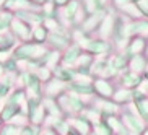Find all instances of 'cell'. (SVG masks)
I'll use <instances>...</instances> for the list:
<instances>
[{
  "instance_id": "13",
  "label": "cell",
  "mask_w": 148,
  "mask_h": 135,
  "mask_svg": "<svg viewBox=\"0 0 148 135\" xmlns=\"http://www.w3.org/2000/svg\"><path fill=\"white\" fill-rule=\"evenodd\" d=\"M135 5L138 7L140 13L143 15V18H145V16L148 18V0H138V2H137Z\"/></svg>"
},
{
  "instance_id": "1",
  "label": "cell",
  "mask_w": 148,
  "mask_h": 135,
  "mask_svg": "<svg viewBox=\"0 0 148 135\" xmlns=\"http://www.w3.org/2000/svg\"><path fill=\"white\" fill-rule=\"evenodd\" d=\"M121 121H122V124H124V127H125V130L129 132V134H137V135H140L142 132L145 130V127H147V124L142 121V117H140V116L129 112L127 109L122 112Z\"/></svg>"
},
{
  "instance_id": "8",
  "label": "cell",
  "mask_w": 148,
  "mask_h": 135,
  "mask_svg": "<svg viewBox=\"0 0 148 135\" xmlns=\"http://www.w3.org/2000/svg\"><path fill=\"white\" fill-rule=\"evenodd\" d=\"M122 13H125V15H129V16L134 20V21H138V20H143V15L140 13V10H138V7L135 3H127L125 7H122Z\"/></svg>"
},
{
  "instance_id": "7",
  "label": "cell",
  "mask_w": 148,
  "mask_h": 135,
  "mask_svg": "<svg viewBox=\"0 0 148 135\" xmlns=\"http://www.w3.org/2000/svg\"><path fill=\"white\" fill-rule=\"evenodd\" d=\"M134 104L138 111V116L142 117V121L148 125V98H140V99L134 101Z\"/></svg>"
},
{
  "instance_id": "15",
  "label": "cell",
  "mask_w": 148,
  "mask_h": 135,
  "mask_svg": "<svg viewBox=\"0 0 148 135\" xmlns=\"http://www.w3.org/2000/svg\"><path fill=\"white\" fill-rule=\"evenodd\" d=\"M98 132H99V134H96V135H112L111 129L106 125V122H101L99 125H98Z\"/></svg>"
},
{
  "instance_id": "20",
  "label": "cell",
  "mask_w": 148,
  "mask_h": 135,
  "mask_svg": "<svg viewBox=\"0 0 148 135\" xmlns=\"http://www.w3.org/2000/svg\"><path fill=\"white\" fill-rule=\"evenodd\" d=\"M95 135H96V134H95Z\"/></svg>"
},
{
  "instance_id": "10",
  "label": "cell",
  "mask_w": 148,
  "mask_h": 135,
  "mask_svg": "<svg viewBox=\"0 0 148 135\" xmlns=\"http://www.w3.org/2000/svg\"><path fill=\"white\" fill-rule=\"evenodd\" d=\"M111 64H112V67L119 72V70H122V69H125V67H129V57H127L125 54H119V56L116 57V59L111 62Z\"/></svg>"
},
{
  "instance_id": "5",
  "label": "cell",
  "mask_w": 148,
  "mask_h": 135,
  "mask_svg": "<svg viewBox=\"0 0 148 135\" xmlns=\"http://www.w3.org/2000/svg\"><path fill=\"white\" fill-rule=\"evenodd\" d=\"M112 101L116 104H129L134 101V90H127V88H121L117 91H114Z\"/></svg>"
},
{
  "instance_id": "4",
  "label": "cell",
  "mask_w": 148,
  "mask_h": 135,
  "mask_svg": "<svg viewBox=\"0 0 148 135\" xmlns=\"http://www.w3.org/2000/svg\"><path fill=\"white\" fill-rule=\"evenodd\" d=\"M121 82H122V85H124V88H127V90H137L140 82H142V77L134 73V72H130V70H127V72L122 73Z\"/></svg>"
},
{
  "instance_id": "18",
  "label": "cell",
  "mask_w": 148,
  "mask_h": 135,
  "mask_svg": "<svg viewBox=\"0 0 148 135\" xmlns=\"http://www.w3.org/2000/svg\"><path fill=\"white\" fill-rule=\"evenodd\" d=\"M140 135H148V125H147V127H145V130H143V132H142V134H140Z\"/></svg>"
},
{
  "instance_id": "17",
  "label": "cell",
  "mask_w": 148,
  "mask_h": 135,
  "mask_svg": "<svg viewBox=\"0 0 148 135\" xmlns=\"http://www.w3.org/2000/svg\"><path fill=\"white\" fill-rule=\"evenodd\" d=\"M145 78H148V64H147V69H145V73H143Z\"/></svg>"
},
{
  "instance_id": "12",
  "label": "cell",
  "mask_w": 148,
  "mask_h": 135,
  "mask_svg": "<svg viewBox=\"0 0 148 135\" xmlns=\"http://www.w3.org/2000/svg\"><path fill=\"white\" fill-rule=\"evenodd\" d=\"M90 49L93 52H104V51H108V44L103 42V41H95V42L90 44Z\"/></svg>"
},
{
  "instance_id": "11",
  "label": "cell",
  "mask_w": 148,
  "mask_h": 135,
  "mask_svg": "<svg viewBox=\"0 0 148 135\" xmlns=\"http://www.w3.org/2000/svg\"><path fill=\"white\" fill-rule=\"evenodd\" d=\"M103 29H101V34L104 36H109L112 34V29H114V23H112V16H106L104 20H103Z\"/></svg>"
},
{
  "instance_id": "9",
  "label": "cell",
  "mask_w": 148,
  "mask_h": 135,
  "mask_svg": "<svg viewBox=\"0 0 148 135\" xmlns=\"http://www.w3.org/2000/svg\"><path fill=\"white\" fill-rule=\"evenodd\" d=\"M103 20H104V12H103V10H98V12H95V13L91 15V18L85 23V28L90 31V29H93L96 25H99Z\"/></svg>"
},
{
  "instance_id": "19",
  "label": "cell",
  "mask_w": 148,
  "mask_h": 135,
  "mask_svg": "<svg viewBox=\"0 0 148 135\" xmlns=\"http://www.w3.org/2000/svg\"><path fill=\"white\" fill-rule=\"evenodd\" d=\"M145 54L148 56V41H147V49H145Z\"/></svg>"
},
{
  "instance_id": "2",
  "label": "cell",
  "mask_w": 148,
  "mask_h": 135,
  "mask_svg": "<svg viewBox=\"0 0 148 135\" xmlns=\"http://www.w3.org/2000/svg\"><path fill=\"white\" fill-rule=\"evenodd\" d=\"M145 49H147V39L140 38V36H134L129 39L127 47L124 49V54L130 59L134 56H142L145 52Z\"/></svg>"
},
{
  "instance_id": "3",
  "label": "cell",
  "mask_w": 148,
  "mask_h": 135,
  "mask_svg": "<svg viewBox=\"0 0 148 135\" xmlns=\"http://www.w3.org/2000/svg\"><path fill=\"white\" fill-rule=\"evenodd\" d=\"M147 64L148 62H147V57L145 56H134L129 59V70L137 75H140V77H143Z\"/></svg>"
},
{
  "instance_id": "14",
  "label": "cell",
  "mask_w": 148,
  "mask_h": 135,
  "mask_svg": "<svg viewBox=\"0 0 148 135\" xmlns=\"http://www.w3.org/2000/svg\"><path fill=\"white\" fill-rule=\"evenodd\" d=\"M142 95L145 96V98H148V78H145V77H142V82H140L138 88H137Z\"/></svg>"
},
{
  "instance_id": "16",
  "label": "cell",
  "mask_w": 148,
  "mask_h": 135,
  "mask_svg": "<svg viewBox=\"0 0 148 135\" xmlns=\"http://www.w3.org/2000/svg\"><path fill=\"white\" fill-rule=\"evenodd\" d=\"M114 3H116V7L122 8V7H125L127 3H134V0H114Z\"/></svg>"
},
{
  "instance_id": "6",
  "label": "cell",
  "mask_w": 148,
  "mask_h": 135,
  "mask_svg": "<svg viewBox=\"0 0 148 135\" xmlns=\"http://www.w3.org/2000/svg\"><path fill=\"white\" fill-rule=\"evenodd\" d=\"M95 90L98 91V95L103 96L104 99H109V98H112L114 95V90L111 86V83L106 82V80H96L95 83Z\"/></svg>"
}]
</instances>
